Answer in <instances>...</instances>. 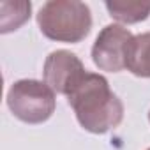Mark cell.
I'll return each mask as SVG.
<instances>
[{"instance_id":"9","label":"cell","mask_w":150,"mask_h":150,"mask_svg":"<svg viewBox=\"0 0 150 150\" xmlns=\"http://www.w3.org/2000/svg\"><path fill=\"white\" fill-rule=\"evenodd\" d=\"M148 120H150V113H148Z\"/></svg>"},{"instance_id":"10","label":"cell","mask_w":150,"mask_h":150,"mask_svg":"<svg viewBox=\"0 0 150 150\" xmlns=\"http://www.w3.org/2000/svg\"><path fill=\"white\" fill-rule=\"evenodd\" d=\"M148 150H150V148H148Z\"/></svg>"},{"instance_id":"3","label":"cell","mask_w":150,"mask_h":150,"mask_svg":"<svg viewBox=\"0 0 150 150\" xmlns=\"http://www.w3.org/2000/svg\"><path fill=\"white\" fill-rule=\"evenodd\" d=\"M7 106L16 118L27 124L46 122L57 106L55 92L42 81L20 80L7 92Z\"/></svg>"},{"instance_id":"4","label":"cell","mask_w":150,"mask_h":150,"mask_svg":"<svg viewBox=\"0 0 150 150\" xmlns=\"http://www.w3.org/2000/svg\"><path fill=\"white\" fill-rule=\"evenodd\" d=\"M132 39V34L117 23L106 25L92 48V60L101 71L120 72L125 69V51L127 44Z\"/></svg>"},{"instance_id":"5","label":"cell","mask_w":150,"mask_h":150,"mask_svg":"<svg viewBox=\"0 0 150 150\" xmlns=\"http://www.w3.org/2000/svg\"><path fill=\"white\" fill-rule=\"evenodd\" d=\"M83 62L67 50L51 51L44 62V83L57 94L69 96L83 76H85Z\"/></svg>"},{"instance_id":"6","label":"cell","mask_w":150,"mask_h":150,"mask_svg":"<svg viewBox=\"0 0 150 150\" xmlns=\"http://www.w3.org/2000/svg\"><path fill=\"white\" fill-rule=\"evenodd\" d=\"M125 69L134 76L150 78V32L132 35L125 51Z\"/></svg>"},{"instance_id":"8","label":"cell","mask_w":150,"mask_h":150,"mask_svg":"<svg viewBox=\"0 0 150 150\" xmlns=\"http://www.w3.org/2000/svg\"><path fill=\"white\" fill-rule=\"evenodd\" d=\"M32 4L30 2H0V32L7 34L21 27L30 18Z\"/></svg>"},{"instance_id":"7","label":"cell","mask_w":150,"mask_h":150,"mask_svg":"<svg viewBox=\"0 0 150 150\" xmlns=\"http://www.w3.org/2000/svg\"><path fill=\"white\" fill-rule=\"evenodd\" d=\"M106 9L120 23H138L148 18L150 0H113L106 2Z\"/></svg>"},{"instance_id":"2","label":"cell","mask_w":150,"mask_h":150,"mask_svg":"<svg viewBox=\"0 0 150 150\" xmlns=\"http://www.w3.org/2000/svg\"><path fill=\"white\" fill-rule=\"evenodd\" d=\"M41 32L58 42H80L92 28L90 7L78 0H50L37 13Z\"/></svg>"},{"instance_id":"1","label":"cell","mask_w":150,"mask_h":150,"mask_svg":"<svg viewBox=\"0 0 150 150\" xmlns=\"http://www.w3.org/2000/svg\"><path fill=\"white\" fill-rule=\"evenodd\" d=\"M67 103L80 125L94 134H104L118 127L124 118L122 101L110 90L108 80L96 72H85L69 92Z\"/></svg>"}]
</instances>
